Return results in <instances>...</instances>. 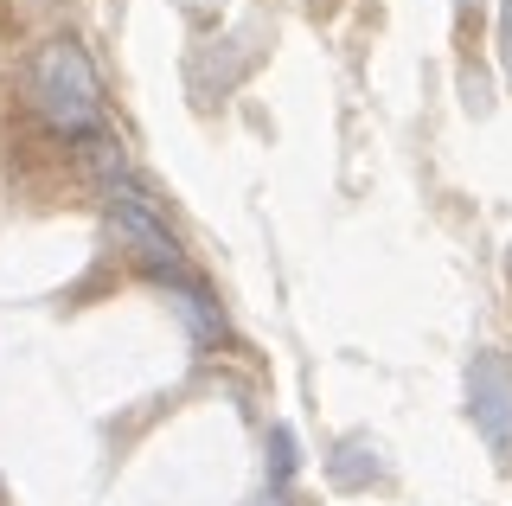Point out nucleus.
<instances>
[{
    "instance_id": "obj_3",
    "label": "nucleus",
    "mask_w": 512,
    "mask_h": 506,
    "mask_svg": "<svg viewBox=\"0 0 512 506\" xmlns=\"http://www.w3.org/2000/svg\"><path fill=\"white\" fill-rule=\"evenodd\" d=\"M116 180H122V173H116ZM109 193H116V231H122V244L135 250L148 270H160V276H186V257H180V244H173V231L154 218V205L141 199L128 180L109 186Z\"/></svg>"
},
{
    "instance_id": "obj_1",
    "label": "nucleus",
    "mask_w": 512,
    "mask_h": 506,
    "mask_svg": "<svg viewBox=\"0 0 512 506\" xmlns=\"http://www.w3.org/2000/svg\"><path fill=\"white\" fill-rule=\"evenodd\" d=\"M32 97H39L45 122L71 141L103 129V84H96V65L84 58V45H71V39H52L39 52V65H32Z\"/></svg>"
},
{
    "instance_id": "obj_2",
    "label": "nucleus",
    "mask_w": 512,
    "mask_h": 506,
    "mask_svg": "<svg viewBox=\"0 0 512 506\" xmlns=\"http://www.w3.org/2000/svg\"><path fill=\"white\" fill-rule=\"evenodd\" d=\"M468 417L480 442L500 462H512V359L506 353H474L468 366Z\"/></svg>"
},
{
    "instance_id": "obj_5",
    "label": "nucleus",
    "mask_w": 512,
    "mask_h": 506,
    "mask_svg": "<svg viewBox=\"0 0 512 506\" xmlns=\"http://www.w3.org/2000/svg\"><path fill=\"white\" fill-rule=\"evenodd\" d=\"M500 71L512 84V0H500Z\"/></svg>"
},
{
    "instance_id": "obj_4",
    "label": "nucleus",
    "mask_w": 512,
    "mask_h": 506,
    "mask_svg": "<svg viewBox=\"0 0 512 506\" xmlns=\"http://www.w3.org/2000/svg\"><path fill=\"white\" fill-rule=\"evenodd\" d=\"M384 462H378V449L372 442H346L340 455H333V481L340 487H365V481H378Z\"/></svg>"
},
{
    "instance_id": "obj_6",
    "label": "nucleus",
    "mask_w": 512,
    "mask_h": 506,
    "mask_svg": "<svg viewBox=\"0 0 512 506\" xmlns=\"http://www.w3.org/2000/svg\"><path fill=\"white\" fill-rule=\"evenodd\" d=\"M480 7V0H455V13H474Z\"/></svg>"
}]
</instances>
